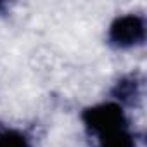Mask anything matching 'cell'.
Here are the masks:
<instances>
[{"label":"cell","mask_w":147,"mask_h":147,"mask_svg":"<svg viewBox=\"0 0 147 147\" xmlns=\"http://www.w3.org/2000/svg\"><path fill=\"white\" fill-rule=\"evenodd\" d=\"M83 123L94 133L106 135L114 130L125 128V114L118 104H100L83 113Z\"/></svg>","instance_id":"6da1fadb"},{"label":"cell","mask_w":147,"mask_h":147,"mask_svg":"<svg viewBox=\"0 0 147 147\" xmlns=\"http://www.w3.org/2000/svg\"><path fill=\"white\" fill-rule=\"evenodd\" d=\"M100 147H135V144H133V137L125 128H121L100 135Z\"/></svg>","instance_id":"3957f363"},{"label":"cell","mask_w":147,"mask_h":147,"mask_svg":"<svg viewBox=\"0 0 147 147\" xmlns=\"http://www.w3.org/2000/svg\"><path fill=\"white\" fill-rule=\"evenodd\" d=\"M0 147H30L28 140L18 131H4L0 133Z\"/></svg>","instance_id":"5b68a950"},{"label":"cell","mask_w":147,"mask_h":147,"mask_svg":"<svg viewBox=\"0 0 147 147\" xmlns=\"http://www.w3.org/2000/svg\"><path fill=\"white\" fill-rule=\"evenodd\" d=\"M145 36L144 19L133 14L118 18L109 30V40L116 47H133L140 43Z\"/></svg>","instance_id":"7a4b0ae2"},{"label":"cell","mask_w":147,"mask_h":147,"mask_svg":"<svg viewBox=\"0 0 147 147\" xmlns=\"http://www.w3.org/2000/svg\"><path fill=\"white\" fill-rule=\"evenodd\" d=\"M114 94L121 99V100H130L131 97L137 95V83L133 78H125L121 82H118L116 88H114Z\"/></svg>","instance_id":"277c9868"}]
</instances>
